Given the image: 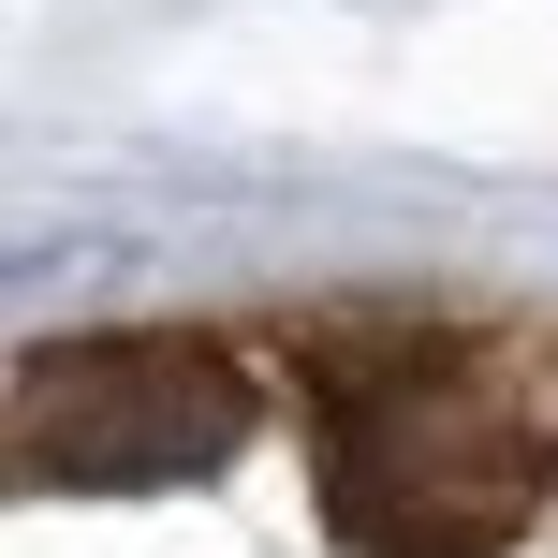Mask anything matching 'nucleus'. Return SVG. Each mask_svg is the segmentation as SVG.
<instances>
[{"instance_id": "f257e3e1", "label": "nucleus", "mask_w": 558, "mask_h": 558, "mask_svg": "<svg viewBox=\"0 0 558 558\" xmlns=\"http://www.w3.org/2000/svg\"><path fill=\"white\" fill-rule=\"evenodd\" d=\"M544 500V441L485 367L397 353L383 383L338 397L324 441V514L353 558H500Z\"/></svg>"}, {"instance_id": "f03ea898", "label": "nucleus", "mask_w": 558, "mask_h": 558, "mask_svg": "<svg viewBox=\"0 0 558 558\" xmlns=\"http://www.w3.org/2000/svg\"><path fill=\"white\" fill-rule=\"evenodd\" d=\"M251 441V383L206 338H74L15 367V485H192Z\"/></svg>"}]
</instances>
